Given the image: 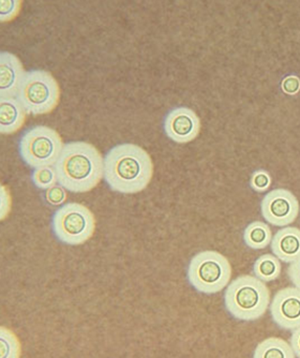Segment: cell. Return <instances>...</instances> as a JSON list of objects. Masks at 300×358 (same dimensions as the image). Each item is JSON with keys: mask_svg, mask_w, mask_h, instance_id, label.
Instances as JSON below:
<instances>
[{"mask_svg": "<svg viewBox=\"0 0 300 358\" xmlns=\"http://www.w3.org/2000/svg\"><path fill=\"white\" fill-rule=\"evenodd\" d=\"M54 166L60 186L70 192H88L96 188L104 177L103 158L90 143L64 144L62 155Z\"/></svg>", "mask_w": 300, "mask_h": 358, "instance_id": "7a4b0ae2", "label": "cell"}, {"mask_svg": "<svg viewBox=\"0 0 300 358\" xmlns=\"http://www.w3.org/2000/svg\"><path fill=\"white\" fill-rule=\"evenodd\" d=\"M164 131L175 143L187 144L199 136L201 120L191 108H176L165 117Z\"/></svg>", "mask_w": 300, "mask_h": 358, "instance_id": "30bf717a", "label": "cell"}, {"mask_svg": "<svg viewBox=\"0 0 300 358\" xmlns=\"http://www.w3.org/2000/svg\"><path fill=\"white\" fill-rule=\"evenodd\" d=\"M31 180L37 188L48 190L58 182L55 166H42L35 169L31 174Z\"/></svg>", "mask_w": 300, "mask_h": 358, "instance_id": "ac0fdd59", "label": "cell"}, {"mask_svg": "<svg viewBox=\"0 0 300 358\" xmlns=\"http://www.w3.org/2000/svg\"><path fill=\"white\" fill-rule=\"evenodd\" d=\"M52 230L60 243L78 246L92 238L96 231V219L87 207L69 203L55 211Z\"/></svg>", "mask_w": 300, "mask_h": 358, "instance_id": "8992f818", "label": "cell"}, {"mask_svg": "<svg viewBox=\"0 0 300 358\" xmlns=\"http://www.w3.org/2000/svg\"><path fill=\"white\" fill-rule=\"evenodd\" d=\"M1 358H17L21 356V343L19 339L5 327L0 329Z\"/></svg>", "mask_w": 300, "mask_h": 358, "instance_id": "e0dca14e", "label": "cell"}, {"mask_svg": "<svg viewBox=\"0 0 300 358\" xmlns=\"http://www.w3.org/2000/svg\"><path fill=\"white\" fill-rule=\"evenodd\" d=\"M22 1L17 0H1L0 1V22L7 23L15 19L20 10Z\"/></svg>", "mask_w": 300, "mask_h": 358, "instance_id": "d6986e66", "label": "cell"}, {"mask_svg": "<svg viewBox=\"0 0 300 358\" xmlns=\"http://www.w3.org/2000/svg\"><path fill=\"white\" fill-rule=\"evenodd\" d=\"M189 283L199 293L211 295L223 291L231 282V266L229 259L217 252L206 250L197 253L189 263Z\"/></svg>", "mask_w": 300, "mask_h": 358, "instance_id": "277c9868", "label": "cell"}, {"mask_svg": "<svg viewBox=\"0 0 300 358\" xmlns=\"http://www.w3.org/2000/svg\"><path fill=\"white\" fill-rule=\"evenodd\" d=\"M282 265L280 259L273 255H263L255 261L253 273L263 282H271L281 275Z\"/></svg>", "mask_w": 300, "mask_h": 358, "instance_id": "2e32d148", "label": "cell"}, {"mask_svg": "<svg viewBox=\"0 0 300 358\" xmlns=\"http://www.w3.org/2000/svg\"><path fill=\"white\" fill-rule=\"evenodd\" d=\"M66 200V192L62 186H54L46 190L45 201L52 206H60Z\"/></svg>", "mask_w": 300, "mask_h": 358, "instance_id": "44dd1931", "label": "cell"}, {"mask_svg": "<svg viewBox=\"0 0 300 358\" xmlns=\"http://www.w3.org/2000/svg\"><path fill=\"white\" fill-rule=\"evenodd\" d=\"M243 241L245 246L253 250H263L271 245L273 241V233L271 227L262 221H255L245 227L243 232Z\"/></svg>", "mask_w": 300, "mask_h": 358, "instance_id": "9a60e30c", "label": "cell"}, {"mask_svg": "<svg viewBox=\"0 0 300 358\" xmlns=\"http://www.w3.org/2000/svg\"><path fill=\"white\" fill-rule=\"evenodd\" d=\"M25 70L19 58L8 52L0 54V98H15L19 94Z\"/></svg>", "mask_w": 300, "mask_h": 358, "instance_id": "8fae6325", "label": "cell"}, {"mask_svg": "<svg viewBox=\"0 0 300 358\" xmlns=\"http://www.w3.org/2000/svg\"><path fill=\"white\" fill-rule=\"evenodd\" d=\"M290 280L293 283L294 287L300 289V257L296 259L295 262L291 263L287 269Z\"/></svg>", "mask_w": 300, "mask_h": 358, "instance_id": "7402d4cb", "label": "cell"}, {"mask_svg": "<svg viewBox=\"0 0 300 358\" xmlns=\"http://www.w3.org/2000/svg\"><path fill=\"white\" fill-rule=\"evenodd\" d=\"M262 216L273 227H289L297 219L299 203L287 189H275L264 196L261 203Z\"/></svg>", "mask_w": 300, "mask_h": 358, "instance_id": "ba28073f", "label": "cell"}, {"mask_svg": "<svg viewBox=\"0 0 300 358\" xmlns=\"http://www.w3.org/2000/svg\"><path fill=\"white\" fill-rule=\"evenodd\" d=\"M271 175L264 170L257 171L250 180V186L257 192H264L271 187Z\"/></svg>", "mask_w": 300, "mask_h": 358, "instance_id": "ffe728a7", "label": "cell"}, {"mask_svg": "<svg viewBox=\"0 0 300 358\" xmlns=\"http://www.w3.org/2000/svg\"><path fill=\"white\" fill-rule=\"evenodd\" d=\"M271 252L285 263L295 262L300 257V230L285 227L276 233L271 243Z\"/></svg>", "mask_w": 300, "mask_h": 358, "instance_id": "7c38bea8", "label": "cell"}, {"mask_svg": "<svg viewBox=\"0 0 300 358\" xmlns=\"http://www.w3.org/2000/svg\"><path fill=\"white\" fill-rule=\"evenodd\" d=\"M152 175V158L138 145H117L104 158V180L116 192H141L147 188Z\"/></svg>", "mask_w": 300, "mask_h": 358, "instance_id": "6da1fadb", "label": "cell"}, {"mask_svg": "<svg viewBox=\"0 0 300 358\" xmlns=\"http://www.w3.org/2000/svg\"><path fill=\"white\" fill-rule=\"evenodd\" d=\"M17 98L28 114L44 115L59 103V85L50 72L31 70L26 72Z\"/></svg>", "mask_w": 300, "mask_h": 358, "instance_id": "5b68a950", "label": "cell"}, {"mask_svg": "<svg viewBox=\"0 0 300 358\" xmlns=\"http://www.w3.org/2000/svg\"><path fill=\"white\" fill-rule=\"evenodd\" d=\"M291 345L296 357L300 358V327L293 329L291 336Z\"/></svg>", "mask_w": 300, "mask_h": 358, "instance_id": "cb8c5ba5", "label": "cell"}, {"mask_svg": "<svg viewBox=\"0 0 300 358\" xmlns=\"http://www.w3.org/2000/svg\"><path fill=\"white\" fill-rule=\"evenodd\" d=\"M10 209H11V198H10L9 191L6 187L1 188V220H5L6 217L9 215Z\"/></svg>", "mask_w": 300, "mask_h": 358, "instance_id": "603a6c76", "label": "cell"}, {"mask_svg": "<svg viewBox=\"0 0 300 358\" xmlns=\"http://www.w3.org/2000/svg\"><path fill=\"white\" fill-rule=\"evenodd\" d=\"M253 357L255 358H295L291 343L281 338H269L257 345Z\"/></svg>", "mask_w": 300, "mask_h": 358, "instance_id": "5bb4252c", "label": "cell"}, {"mask_svg": "<svg viewBox=\"0 0 300 358\" xmlns=\"http://www.w3.org/2000/svg\"><path fill=\"white\" fill-rule=\"evenodd\" d=\"M28 113L19 98H0V134L10 136L24 126Z\"/></svg>", "mask_w": 300, "mask_h": 358, "instance_id": "4fadbf2b", "label": "cell"}, {"mask_svg": "<svg viewBox=\"0 0 300 358\" xmlns=\"http://www.w3.org/2000/svg\"><path fill=\"white\" fill-rule=\"evenodd\" d=\"M224 306L234 319L252 322L261 319L271 306V292L255 275H243L231 281L224 293Z\"/></svg>", "mask_w": 300, "mask_h": 358, "instance_id": "3957f363", "label": "cell"}, {"mask_svg": "<svg viewBox=\"0 0 300 358\" xmlns=\"http://www.w3.org/2000/svg\"><path fill=\"white\" fill-rule=\"evenodd\" d=\"M64 142L54 129L37 126L29 129L20 141V155L32 169L54 166L64 150Z\"/></svg>", "mask_w": 300, "mask_h": 358, "instance_id": "52a82bcc", "label": "cell"}, {"mask_svg": "<svg viewBox=\"0 0 300 358\" xmlns=\"http://www.w3.org/2000/svg\"><path fill=\"white\" fill-rule=\"evenodd\" d=\"M271 319L285 331H293L300 327V289L285 287L277 292L271 306Z\"/></svg>", "mask_w": 300, "mask_h": 358, "instance_id": "9c48e42d", "label": "cell"}]
</instances>
